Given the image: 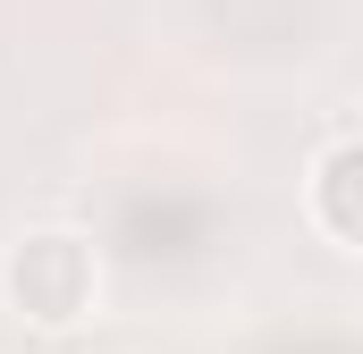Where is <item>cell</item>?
I'll use <instances>...</instances> for the list:
<instances>
[{
    "mask_svg": "<svg viewBox=\"0 0 363 354\" xmlns=\"http://www.w3.org/2000/svg\"><path fill=\"white\" fill-rule=\"evenodd\" d=\"M0 304L9 321L43 329V338H68L101 312V253H93L85 228H26L9 253H0Z\"/></svg>",
    "mask_w": 363,
    "mask_h": 354,
    "instance_id": "1",
    "label": "cell"
},
{
    "mask_svg": "<svg viewBox=\"0 0 363 354\" xmlns=\"http://www.w3.org/2000/svg\"><path fill=\"white\" fill-rule=\"evenodd\" d=\"M304 219L330 245L363 253V135H338V144L313 152V169H304Z\"/></svg>",
    "mask_w": 363,
    "mask_h": 354,
    "instance_id": "2",
    "label": "cell"
}]
</instances>
